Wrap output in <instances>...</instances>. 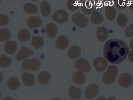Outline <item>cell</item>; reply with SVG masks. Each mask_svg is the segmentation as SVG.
I'll list each match as a JSON object with an SVG mask.
<instances>
[{"instance_id":"cell-39","label":"cell","mask_w":133,"mask_h":100,"mask_svg":"<svg viewBox=\"0 0 133 100\" xmlns=\"http://www.w3.org/2000/svg\"><path fill=\"white\" fill-rule=\"evenodd\" d=\"M108 100H116V99L113 97H110L108 99Z\"/></svg>"},{"instance_id":"cell-36","label":"cell","mask_w":133,"mask_h":100,"mask_svg":"<svg viewBox=\"0 0 133 100\" xmlns=\"http://www.w3.org/2000/svg\"><path fill=\"white\" fill-rule=\"evenodd\" d=\"M128 59L130 61L133 62V50L131 51L129 54Z\"/></svg>"},{"instance_id":"cell-14","label":"cell","mask_w":133,"mask_h":100,"mask_svg":"<svg viewBox=\"0 0 133 100\" xmlns=\"http://www.w3.org/2000/svg\"><path fill=\"white\" fill-rule=\"evenodd\" d=\"M27 26L30 29H36L41 26L42 21L41 19L37 16L29 17L27 20Z\"/></svg>"},{"instance_id":"cell-27","label":"cell","mask_w":133,"mask_h":100,"mask_svg":"<svg viewBox=\"0 0 133 100\" xmlns=\"http://www.w3.org/2000/svg\"><path fill=\"white\" fill-rule=\"evenodd\" d=\"M31 44L35 49H40L44 46V39L41 36H32L31 39Z\"/></svg>"},{"instance_id":"cell-33","label":"cell","mask_w":133,"mask_h":100,"mask_svg":"<svg viewBox=\"0 0 133 100\" xmlns=\"http://www.w3.org/2000/svg\"><path fill=\"white\" fill-rule=\"evenodd\" d=\"M128 2V0H114V3L117 8L121 10L127 8Z\"/></svg>"},{"instance_id":"cell-13","label":"cell","mask_w":133,"mask_h":100,"mask_svg":"<svg viewBox=\"0 0 133 100\" xmlns=\"http://www.w3.org/2000/svg\"><path fill=\"white\" fill-rule=\"evenodd\" d=\"M69 43L68 38L64 36H60L55 42V46L58 49L64 50L68 47Z\"/></svg>"},{"instance_id":"cell-2","label":"cell","mask_w":133,"mask_h":100,"mask_svg":"<svg viewBox=\"0 0 133 100\" xmlns=\"http://www.w3.org/2000/svg\"><path fill=\"white\" fill-rule=\"evenodd\" d=\"M118 70L117 67L115 65H110L102 77L103 83L108 85L114 83L118 75Z\"/></svg>"},{"instance_id":"cell-16","label":"cell","mask_w":133,"mask_h":100,"mask_svg":"<svg viewBox=\"0 0 133 100\" xmlns=\"http://www.w3.org/2000/svg\"><path fill=\"white\" fill-rule=\"evenodd\" d=\"M108 36V31L104 26H102L97 29L96 37L99 41L103 42L107 39Z\"/></svg>"},{"instance_id":"cell-1","label":"cell","mask_w":133,"mask_h":100,"mask_svg":"<svg viewBox=\"0 0 133 100\" xmlns=\"http://www.w3.org/2000/svg\"><path fill=\"white\" fill-rule=\"evenodd\" d=\"M129 49L126 43L118 39H110L103 47V55L110 64H118L126 59Z\"/></svg>"},{"instance_id":"cell-26","label":"cell","mask_w":133,"mask_h":100,"mask_svg":"<svg viewBox=\"0 0 133 100\" xmlns=\"http://www.w3.org/2000/svg\"><path fill=\"white\" fill-rule=\"evenodd\" d=\"M18 38L20 41L25 42L30 38V34L29 31L25 29H21L18 33Z\"/></svg>"},{"instance_id":"cell-15","label":"cell","mask_w":133,"mask_h":100,"mask_svg":"<svg viewBox=\"0 0 133 100\" xmlns=\"http://www.w3.org/2000/svg\"><path fill=\"white\" fill-rule=\"evenodd\" d=\"M72 81L77 85H82L86 80V76L81 71L75 72L72 77Z\"/></svg>"},{"instance_id":"cell-20","label":"cell","mask_w":133,"mask_h":100,"mask_svg":"<svg viewBox=\"0 0 133 100\" xmlns=\"http://www.w3.org/2000/svg\"><path fill=\"white\" fill-rule=\"evenodd\" d=\"M91 20L93 24H100L103 23V17L101 13L96 10H94L91 16Z\"/></svg>"},{"instance_id":"cell-21","label":"cell","mask_w":133,"mask_h":100,"mask_svg":"<svg viewBox=\"0 0 133 100\" xmlns=\"http://www.w3.org/2000/svg\"><path fill=\"white\" fill-rule=\"evenodd\" d=\"M17 49V44L14 41H6L4 46L5 52L8 54H14L15 53Z\"/></svg>"},{"instance_id":"cell-7","label":"cell","mask_w":133,"mask_h":100,"mask_svg":"<svg viewBox=\"0 0 133 100\" xmlns=\"http://www.w3.org/2000/svg\"><path fill=\"white\" fill-rule=\"evenodd\" d=\"M76 69L83 73H88L91 70V66L86 59L80 58L75 63Z\"/></svg>"},{"instance_id":"cell-35","label":"cell","mask_w":133,"mask_h":100,"mask_svg":"<svg viewBox=\"0 0 133 100\" xmlns=\"http://www.w3.org/2000/svg\"><path fill=\"white\" fill-rule=\"evenodd\" d=\"M9 22V19L7 16L4 14L0 15V26H6Z\"/></svg>"},{"instance_id":"cell-29","label":"cell","mask_w":133,"mask_h":100,"mask_svg":"<svg viewBox=\"0 0 133 100\" xmlns=\"http://www.w3.org/2000/svg\"><path fill=\"white\" fill-rule=\"evenodd\" d=\"M79 0H68L67 7L71 11L76 10L80 5Z\"/></svg>"},{"instance_id":"cell-41","label":"cell","mask_w":133,"mask_h":100,"mask_svg":"<svg viewBox=\"0 0 133 100\" xmlns=\"http://www.w3.org/2000/svg\"><path fill=\"white\" fill-rule=\"evenodd\" d=\"M32 1V2H36V1H37L38 0H31Z\"/></svg>"},{"instance_id":"cell-11","label":"cell","mask_w":133,"mask_h":100,"mask_svg":"<svg viewBox=\"0 0 133 100\" xmlns=\"http://www.w3.org/2000/svg\"><path fill=\"white\" fill-rule=\"evenodd\" d=\"M33 55V52L30 49L25 47H22L16 56L17 61H20L24 59L32 56Z\"/></svg>"},{"instance_id":"cell-9","label":"cell","mask_w":133,"mask_h":100,"mask_svg":"<svg viewBox=\"0 0 133 100\" xmlns=\"http://www.w3.org/2000/svg\"><path fill=\"white\" fill-rule=\"evenodd\" d=\"M111 4L110 2H106L105 8L106 18L110 21H114L116 17V10L113 4Z\"/></svg>"},{"instance_id":"cell-22","label":"cell","mask_w":133,"mask_h":100,"mask_svg":"<svg viewBox=\"0 0 133 100\" xmlns=\"http://www.w3.org/2000/svg\"><path fill=\"white\" fill-rule=\"evenodd\" d=\"M50 75L47 72H41L38 75V82L42 85H47L50 82Z\"/></svg>"},{"instance_id":"cell-18","label":"cell","mask_w":133,"mask_h":100,"mask_svg":"<svg viewBox=\"0 0 133 100\" xmlns=\"http://www.w3.org/2000/svg\"><path fill=\"white\" fill-rule=\"evenodd\" d=\"M81 49L78 46H71L68 52V55L69 58L72 60L76 59L80 56Z\"/></svg>"},{"instance_id":"cell-38","label":"cell","mask_w":133,"mask_h":100,"mask_svg":"<svg viewBox=\"0 0 133 100\" xmlns=\"http://www.w3.org/2000/svg\"><path fill=\"white\" fill-rule=\"evenodd\" d=\"M130 49L133 50V39L130 41Z\"/></svg>"},{"instance_id":"cell-28","label":"cell","mask_w":133,"mask_h":100,"mask_svg":"<svg viewBox=\"0 0 133 100\" xmlns=\"http://www.w3.org/2000/svg\"><path fill=\"white\" fill-rule=\"evenodd\" d=\"M24 10L29 14H37L38 12V8L36 5L32 3H27L24 6Z\"/></svg>"},{"instance_id":"cell-32","label":"cell","mask_w":133,"mask_h":100,"mask_svg":"<svg viewBox=\"0 0 133 100\" xmlns=\"http://www.w3.org/2000/svg\"><path fill=\"white\" fill-rule=\"evenodd\" d=\"M11 64V60L8 57L3 55L0 57V66L2 68H7Z\"/></svg>"},{"instance_id":"cell-17","label":"cell","mask_w":133,"mask_h":100,"mask_svg":"<svg viewBox=\"0 0 133 100\" xmlns=\"http://www.w3.org/2000/svg\"><path fill=\"white\" fill-rule=\"evenodd\" d=\"M68 95L70 98L72 100H79L81 96V90L78 87L71 86L69 89Z\"/></svg>"},{"instance_id":"cell-6","label":"cell","mask_w":133,"mask_h":100,"mask_svg":"<svg viewBox=\"0 0 133 100\" xmlns=\"http://www.w3.org/2000/svg\"><path fill=\"white\" fill-rule=\"evenodd\" d=\"M99 92L98 87L96 84H93L88 86L84 91V96L88 100H92L98 94Z\"/></svg>"},{"instance_id":"cell-19","label":"cell","mask_w":133,"mask_h":100,"mask_svg":"<svg viewBox=\"0 0 133 100\" xmlns=\"http://www.w3.org/2000/svg\"><path fill=\"white\" fill-rule=\"evenodd\" d=\"M57 27L53 23H49L47 24L45 32L47 36L50 38H54L57 33Z\"/></svg>"},{"instance_id":"cell-31","label":"cell","mask_w":133,"mask_h":100,"mask_svg":"<svg viewBox=\"0 0 133 100\" xmlns=\"http://www.w3.org/2000/svg\"><path fill=\"white\" fill-rule=\"evenodd\" d=\"M10 32L7 29H2L0 30V41H5L10 38Z\"/></svg>"},{"instance_id":"cell-25","label":"cell","mask_w":133,"mask_h":100,"mask_svg":"<svg viewBox=\"0 0 133 100\" xmlns=\"http://www.w3.org/2000/svg\"><path fill=\"white\" fill-rule=\"evenodd\" d=\"M20 85V82L17 77H11L7 82V86L9 89L12 90H17Z\"/></svg>"},{"instance_id":"cell-8","label":"cell","mask_w":133,"mask_h":100,"mask_svg":"<svg viewBox=\"0 0 133 100\" xmlns=\"http://www.w3.org/2000/svg\"><path fill=\"white\" fill-rule=\"evenodd\" d=\"M93 66L96 71L103 72L104 71L108 66L107 61L102 57H98L93 61Z\"/></svg>"},{"instance_id":"cell-5","label":"cell","mask_w":133,"mask_h":100,"mask_svg":"<svg viewBox=\"0 0 133 100\" xmlns=\"http://www.w3.org/2000/svg\"><path fill=\"white\" fill-rule=\"evenodd\" d=\"M68 14L64 10H59L53 14L52 19L54 21L59 24H64L68 20Z\"/></svg>"},{"instance_id":"cell-34","label":"cell","mask_w":133,"mask_h":100,"mask_svg":"<svg viewBox=\"0 0 133 100\" xmlns=\"http://www.w3.org/2000/svg\"><path fill=\"white\" fill-rule=\"evenodd\" d=\"M125 36L127 38H130L133 36V24H131L125 29Z\"/></svg>"},{"instance_id":"cell-30","label":"cell","mask_w":133,"mask_h":100,"mask_svg":"<svg viewBox=\"0 0 133 100\" xmlns=\"http://www.w3.org/2000/svg\"><path fill=\"white\" fill-rule=\"evenodd\" d=\"M127 17L125 14L123 13L119 14L117 18V24L118 26L121 27H123L127 24Z\"/></svg>"},{"instance_id":"cell-10","label":"cell","mask_w":133,"mask_h":100,"mask_svg":"<svg viewBox=\"0 0 133 100\" xmlns=\"http://www.w3.org/2000/svg\"><path fill=\"white\" fill-rule=\"evenodd\" d=\"M133 82V77L128 73H124L120 76L118 79L119 85L123 88L130 86Z\"/></svg>"},{"instance_id":"cell-40","label":"cell","mask_w":133,"mask_h":100,"mask_svg":"<svg viewBox=\"0 0 133 100\" xmlns=\"http://www.w3.org/2000/svg\"><path fill=\"white\" fill-rule=\"evenodd\" d=\"M100 99H103V100H104V99H105V98L104 97H100L98 98V100H100Z\"/></svg>"},{"instance_id":"cell-24","label":"cell","mask_w":133,"mask_h":100,"mask_svg":"<svg viewBox=\"0 0 133 100\" xmlns=\"http://www.w3.org/2000/svg\"><path fill=\"white\" fill-rule=\"evenodd\" d=\"M40 9L41 14L44 17L49 16L51 10L50 5L45 1H44L41 2L40 5Z\"/></svg>"},{"instance_id":"cell-37","label":"cell","mask_w":133,"mask_h":100,"mask_svg":"<svg viewBox=\"0 0 133 100\" xmlns=\"http://www.w3.org/2000/svg\"><path fill=\"white\" fill-rule=\"evenodd\" d=\"M128 5L130 10L133 11V0H130L128 4Z\"/></svg>"},{"instance_id":"cell-12","label":"cell","mask_w":133,"mask_h":100,"mask_svg":"<svg viewBox=\"0 0 133 100\" xmlns=\"http://www.w3.org/2000/svg\"><path fill=\"white\" fill-rule=\"evenodd\" d=\"M21 79L26 86H32L35 83V77L33 74L27 72H23L21 74Z\"/></svg>"},{"instance_id":"cell-4","label":"cell","mask_w":133,"mask_h":100,"mask_svg":"<svg viewBox=\"0 0 133 100\" xmlns=\"http://www.w3.org/2000/svg\"><path fill=\"white\" fill-rule=\"evenodd\" d=\"M71 20L73 23L80 28L86 27L88 23L87 17L80 13H76L73 14L71 17Z\"/></svg>"},{"instance_id":"cell-23","label":"cell","mask_w":133,"mask_h":100,"mask_svg":"<svg viewBox=\"0 0 133 100\" xmlns=\"http://www.w3.org/2000/svg\"><path fill=\"white\" fill-rule=\"evenodd\" d=\"M94 4L95 2L94 0H87L85 2L83 6H82V9L83 12L87 15L90 14L92 11H93Z\"/></svg>"},{"instance_id":"cell-3","label":"cell","mask_w":133,"mask_h":100,"mask_svg":"<svg viewBox=\"0 0 133 100\" xmlns=\"http://www.w3.org/2000/svg\"><path fill=\"white\" fill-rule=\"evenodd\" d=\"M22 68L26 70L36 71L39 69L40 62L38 59L36 58L26 60L22 63Z\"/></svg>"}]
</instances>
